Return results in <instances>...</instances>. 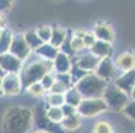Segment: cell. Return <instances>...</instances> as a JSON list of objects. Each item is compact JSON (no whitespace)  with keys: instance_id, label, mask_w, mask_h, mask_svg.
Instances as JSON below:
<instances>
[{"instance_id":"cell-10","label":"cell","mask_w":135,"mask_h":133,"mask_svg":"<svg viewBox=\"0 0 135 133\" xmlns=\"http://www.w3.org/2000/svg\"><path fill=\"white\" fill-rule=\"evenodd\" d=\"M22 67L23 61L16 59L9 52L0 55V68L3 69L4 73H19L22 71Z\"/></svg>"},{"instance_id":"cell-22","label":"cell","mask_w":135,"mask_h":133,"mask_svg":"<svg viewBox=\"0 0 135 133\" xmlns=\"http://www.w3.org/2000/svg\"><path fill=\"white\" fill-rule=\"evenodd\" d=\"M13 33L8 29V28H3L2 35H0V55L7 53L9 51V45L12 41Z\"/></svg>"},{"instance_id":"cell-42","label":"cell","mask_w":135,"mask_h":133,"mask_svg":"<svg viewBox=\"0 0 135 133\" xmlns=\"http://www.w3.org/2000/svg\"><path fill=\"white\" fill-rule=\"evenodd\" d=\"M3 76H4V72H3V69H2V68H0V79H2Z\"/></svg>"},{"instance_id":"cell-32","label":"cell","mask_w":135,"mask_h":133,"mask_svg":"<svg viewBox=\"0 0 135 133\" xmlns=\"http://www.w3.org/2000/svg\"><path fill=\"white\" fill-rule=\"evenodd\" d=\"M54 81H55V75H52V72H50V73H46L43 77H42L40 84L43 85V88L46 91H50V88L52 87Z\"/></svg>"},{"instance_id":"cell-41","label":"cell","mask_w":135,"mask_h":133,"mask_svg":"<svg viewBox=\"0 0 135 133\" xmlns=\"http://www.w3.org/2000/svg\"><path fill=\"white\" fill-rule=\"evenodd\" d=\"M30 133H47V132H43V130H33V132H30Z\"/></svg>"},{"instance_id":"cell-36","label":"cell","mask_w":135,"mask_h":133,"mask_svg":"<svg viewBox=\"0 0 135 133\" xmlns=\"http://www.w3.org/2000/svg\"><path fill=\"white\" fill-rule=\"evenodd\" d=\"M96 41V37L94 36V33H88L86 32L84 37H83V43H84V47L86 48H91L94 45V43Z\"/></svg>"},{"instance_id":"cell-1","label":"cell","mask_w":135,"mask_h":133,"mask_svg":"<svg viewBox=\"0 0 135 133\" xmlns=\"http://www.w3.org/2000/svg\"><path fill=\"white\" fill-rule=\"evenodd\" d=\"M32 129V109L11 107L3 119L4 133H30Z\"/></svg>"},{"instance_id":"cell-14","label":"cell","mask_w":135,"mask_h":133,"mask_svg":"<svg viewBox=\"0 0 135 133\" xmlns=\"http://www.w3.org/2000/svg\"><path fill=\"white\" fill-rule=\"evenodd\" d=\"M115 67L122 72H127L135 69V53L134 52H123L115 60Z\"/></svg>"},{"instance_id":"cell-24","label":"cell","mask_w":135,"mask_h":133,"mask_svg":"<svg viewBox=\"0 0 135 133\" xmlns=\"http://www.w3.org/2000/svg\"><path fill=\"white\" fill-rule=\"evenodd\" d=\"M64 104V96L60 93H48L46 97L47 107H62Z\"/></svg>"},{"instance_id":"cell-6","label":"cell","mask_w":135,"mask_h":133,"mask_svg":"<svg viewBox=\"0 0 135 133\" xmlns=\"http://www.w3.org/2000/svg\"><path fill=\"white\" fill-rule=\"evenodd\" d=\"M76 110H78V115L80 117H95L100 113H104L108 109L103 99L98 97V99H83L79 107L76 108Z\"/></svg>"},{"instance_id":"cell-15","label":"cell","mask_w":135,"mask_h":133,"mask_svg":"<svg viewBox=\"0 0 135 133\" xmlns=\"http://www.w3.org/2000/svg\"><path fill=\"white\" fill-rule=\"evenodd\" d=\"M71 67H72L71 57L62 52L57 53L56 57L52 60V69L55 71V73H68Z\"/></svg>"},{"instance_id":"cell-29","label":"cell","mask_w":135,"mask_h":133,"mask_svg":"<svg viewBox=\"0 0 135 133\" xmlns=\"http://www.w3.org/2000/svg\"><path fill=\"white\" fill-rule=\"evenodd\" d=\"M94 133H114V128L108 121H99L94 125Z\"/></svg>"},{"instance_id":"cell-34","label":"cell","mask_w":135,"mask_h":133,"mask_svg":"<svg viewBox=\"0 0 135 133\" xmlns=\"http://www.w3.org/2000/svg\"><path fill=\"white\" fill-rule=\"evenodd\" d=\"M67 91V88L62 84V83H59V81H54V84H52V87L50 88V93H60V94H64V92Z\"/></svg>"},{"instance_id":"cell-20","label":"cell","mask_w":135,"mask_h":133,"mask_svg":"<svg viewBox=\"0 0 135 133\" xmlns=\"http://www.w3.org/2000/svg\"><path fill=\"white\" fill-rule=\"evenodd\" d=\"M80 124H82V119L78 113H75L72 116L63 117V120L60 121V126L64 130H75L80 126Z\"/></svg>"},{"instance_id":"cell-27","label":"cell","mask_w":135,"mask_h":133,"mask_svg":"<svg viewBox=\"0 0 135 133\" xmlns=\"http://www.w3.org/2000/svg\"><path fill=\"white\" fill-rule=\"evenodd\" d=\"M59 52H62V53L70 56L71 59H72V56H75V52H74V49H72V47H71V32H70V31H67V37H66V40L63 41V44L60 45Z\"/></svg>"},{"instance_id":"cell-28","label":"cell","mask_w":135,"mask_h":133,"mask_svg":"<svg viewBox=\"0 0 135 133\" xmlns=\"http://www.w3.org/2000/svg\"><path fill=\"white\" fill-rule=\"evenodd\" d=\"M35 31H36L37 36H39L40 39H42V41H43V43H48V41H50L51 31H52V28H51L50 25H39Z\"/></svg>"},{"instance_id":"cell-23","label":"cell","mask_w":135,"mask_h":133,"mask_svg":"<svg viewBox=\"0 0 135 133\" xmlns=\"http://www.w3.org/2000/svg\"><path fill=\"white\" fill-rule=\"evenodd\" d=\"M46 116L48 117V120H51L55 124H60V121L64 117L60 107H47L46 108Z\"/></svg>"},{"instance_id":"cell-12","label":"cell","mask_w":135,"mask_h":133,"mask_svg":"<svg viewBox=\"0 0 135 133\" xmlns=\"http://www.w3.org/2000/svg\"><path fill=\"white\" fill-rule=\"evenodd\" d=\"M94 36L96 37V40H102V41H107V43H112L115 39V32L112 29V27L104 22H99L94 27Z\"/></svg>"},{"instance_id":"cell-35","label":"cell","mask_w":135,"mask_h":133,"mask_svg":"<svg viewBox=\"0 0 135 133\" xmlns=\"http://www.w3.org/2000/svg\"><path fill=\"white\" fill-rule=\"evenodd\" d=\"M60 108H62V112H63V116H64V117H67V116H72V115H75V113H78V110H76L75 107L68 105V104H63Z\"/></svg>"},{"instance_id":"cell-33","label":"cell","mask_w":135,"mask_h":133,"mask_svg":"<svg viewBox=\"0 0 135 133\" xmlns=\"http://www.w3.org/2000/svg\"><path fill=\"white\" fill-rule=\"evenodd\" d=\"M71 47L74 49V52H80L83 51L86 47H84V43H83V39H79V37H75V36H71Z\"/></svg>"},{"instance_id":"cell-5","label":"cell","mask_w":135,"mask_h":133,"mask_svg":"<svg viewBox=\"0 0 135 133\" xmlns=\"http://www.w3.org/2000/svg\"><path fill=\"white\" fill-rule=\"evenodd\" d=\"M32 126L36 130H43L47 133H64L60 124H55L46 116V108L42 104H36L32 109Z\"/></svg>"},{"instance_id":"cell-45","label":"cell","mask_w":135,"mask_h":133,"mask_svg":"<svg viewBox=\"0 0 135 133\" xmlns=\"http://www.w3.org/2000/svg\"><path fill=\"white\" fill-rule=\"evenodd\" d=\"M134 133H135V132H134Z\"/></svg>"},{"instance_id":"cell-39","label":"cell","mask_w":135,"mask_h":133,"mask_svg":"<svg viewBox=\"0 0 135 133\" xmlns=\"http://www.w3.org/2000/svg\"><path fill=\"white\" fill-rule=\"evenodd\" d=\"M130 99L131 100H135V85H134V88H132V91L130 93Z\"/></svg>"},{"instance_id":"cell-19","label":"cell","mask_w":135,"mask_h":133,"mask_svg":"<svg viewBox=\"0 0 135 133\" xmlns=\"http://www.w3.org/2000/svg\"><path fill=\"white\" fill-rule=\"evenodd\" d=\"M64 104H68V105H72L75 108H78L79 104L82 103L83 100V96L80 94V92L76 89L75 87H71L68 88L66 92H64Z\"/></svg>"},{"instance_id":"cell-7","label":"cell","mask_w":135,"mask_h":133,"mask_svg":"<svg viewBox=\"0 0 135 133\" xmlns=\"http://www.w3.org/2000/svg\"><path fill=\"white\" fill-rule=\"evenodd\" d=\"M119 69L115 67L114 61L110 59V57H106V59H100L98 65H96L94 73L100 77L102 80H104L106 83H114L115 80L118 79V72Z\"/></svg>"},{"instance_id":"cell-8","label":"cell","mask_w":135,"mask_h":133,"mask_svg":"<svg viewBox=\"0 0 135 133\" xmlns=\"http://www.w3.org/2000/svg\"><path fill=\"white\" fill-rule=\"evenodd\" d=\"M8 52L11 55H13L16 59L22 60V61H26L30 57V55H31L32 51L30 49L28 44L26 43L23 33H19V35H13Z\"/></svg>"},{"instance_id":"cell-4","label":"cell","mask_w":135,"mask_h":133,"mask_svg":"<svg viewBox=\"0 0 135 133\" xmlns=\"http://www.w3.org/2000/svg\"><path fill=\"white\" fill-rule=\"evenodd\" d=\"M102 99L107 105V109H111L114 112H122L126 104L130 101V96L123 91H120L114 83L107 84Z\"/></svg>"},{"instance_id":"cell-31","label":"cell","mask_w":135,"mask_h":133,"mask_svg":"<svg viewBox=\"0 0 135 133\" xmlns=\"http://www.w3.org/2000/svg\"><path fill=\"white\" fill-rule=\"evenodd\" d=\"M55 80L59 81V83H62L67 89L71 88V87H74L72 83H71V77H70L68 73H56V75H55Z\"/></svg>"},{"instance_id":"cell-18","label":"cell","mask_w":135,"mask_h":133,"mask_svg":"<svg viewBox=\"0 0 135 133\" xmlns=\"http://www.w3.org/2000/svg\"><path fill=\"white\" fill-rule=\"evenodd\" d=\"M67 37V31L62 27H54L52 31H51V37H50V44L55 48L59 49L60 45L63 44V41L66 40Z\"/></svg>"},{"instance_id":"cell-2","label":"cell","mask_w":135,"mask_h":133,"mask_svg":"<svg viewBox=\"0 0 135 133\" xmlns=\"http://www.w3.org/2000/svg\"><path fill=\"white\" fill-rule=\"evenodd\" d=\"M50 72H52V61H50V60L37 59L27 65H23L22 71L19 72L23 88H27L28 85H31L33 83L40 81L43 76Z\"/></svg>"},{"instance_id":"cell-30","label":"cell","mask_w":135,"mask_h":133,"mask_svg":"<svg viewBox=\"0 0 135 133\" xmlns=\"http://www.w3.org/2000/svg\"><path fill=\"white\" fill-rule=\"evenodd\" d=\"M122 112L124 113V115H126L130 120L135 121V100H131V99H130V101L126 104V107L123 108Z\"/></svg>"},{"instance_id":"cell-21","label":"cell","mask_w":135,"mask_h":133,"mask_svg":"<svg viewBox=\"0 0 135 133\" xmlns=\"http://www.w3.org/2000/svg\"><path fill=\"white\" fill-rule=\"evenodd\" d=\"M23 36H24V40H26V43L28 44V47H30L31 51H35L37 47H40V45L43 44L42 39L37 36V33H36L35 29L27 31L26 33H23Z\"/></svg>"},{"instance_id":"cell-17","label":"cell","mask_w":135,"mask_h":133,"mask_svg":"<svg viewBox=\"0 0 135 133\" xmlns=\"http://www.w3.org/2000/svg\"><path fill=\"white\" fill-rule=\"evenodd\" d=\"M33 52H35V55H36L39 59L52 61V60L56 57V55L59 53V49L55 48V47H52L50 43H43L40 47H37Z\"/></svg>"},{"instance_id":"cell-9","label":"cell","mask_w":135,"mask_h":133,"mask_svg":"<svg viewBox=\"0 0 135 133\" xmlns=\"http://www.w3.org/2000/svg\"><path fill=\"white\" fill-rule=\"evenodd\" d=\"M2 85L3 92L7 96H16L23 89L19 73H4V76L2 77Z\"/></svg>"},{"instance_id":"cell-43","label":"cell","mask_w":135,"mask_h":133,"mask_svg":"<svg viewBox=\"0 0 135 133\" xmlns=\"http://www.w3.org/2000/svg\"><path fill=\"white\" fill-rule=\"evenodd\" d=\"M2 31H3V28H0V35H2Z\"/></svg>"},{"instance_id":"cell-38","label":"cell","mask_w":135,"mask_h":133,"mask_svg":"<svg viewBox=\"0 0 135 133\" xmlns=\"http://www.w3.org/2000/svg\"><path fill=\"white\" fill-rule=\"evenodd\" d=\"M84 35H86V31H83V29H75V31H74V33H72V36L79 37V39H83Z\"/></svg>"},{"instance_id":"cell-16","label":"cell","mask_w":135,"mask_h":133,"mask_svg":"<svg viewBox=\"0 0 135 133\" xmlns=\"http://www.w3.org/2000/svg\"><path fill=\"white\" fill-rule=\"evenodd\" d=\"M90 52L98 59H106V57H110L112 53V45L111 43H107V41L96 40L94 45L90 48Z\"/></svg>"},{"instance_id":"cell-25","label":"cell","mask_w":135,"mask_h":133,"mask_svg":"<svg viewBox=\"0 0 135 133\" xmlns=\"http://www.w3.org/2000/svg\"><path fill=\"white\" fill-rule=\"evenodd\" d=\"M87 73H88V72H86V71L80 69L76 64H74V63H72V67H71V69H70V72H68L70 77H71V83H72V85H75V84L78 83L80 79H83Z\"/></svg>"},{"instance_id":"cell-44","label":"cell","mask_w":135,"mask_h":133,"mask_svg":"<svg viewBox=\"0 0 135 133\" xmlns=\"http://www.w3.org/2000/svg\"><path fill=\"white\" fill-rule=\"evenodd\" d=\"M55 2H60V0H55Z\"/></svg>"},{"instance_id":"cell-40","label":"cell","mask_w":135,"mask_h":133,"mask_svg":"<svg viewBox=\"0 0 135 133\" xmlns=\"http://www.w3.org/2000/svg\"><path fill=\"white\" fill-rule=\"evenodd\" d=\"M4 96V92H3V85H2V79H0V97Z\"/></svg>"},{"instance_id":"cell-13","label":"cell","mask_w":135,"mask_h":133,"mask_svg":"<svg viewBox=\"0 0 135 133\" xmlns=\"http://www.w3.org/2000/svg\"><path fill=\"white\" fill-rule=\"evenodd\" d=\"M100 59H98L96 56H94L91 52L88 53H84V55H79L78 57H76V60L74 61V64H76L80 69L86 71V72H94L96 65H98Z\"/></svg>"},{"instance_id":"cell-26","label":"cell","mask_w":135,"mask_h":133,"mask_svg":"<svg viewBox=\"0 0 135 133\" xmlns=\"http://www.w3.org/2000/svg\"><path fill=\"white\" fill-rule=\"evenodd\" d=\"M26 89H27V92L31 94V96H33V97H43L44 94H46V92H47V91L43 88V85L40 84V81L28 85Z\"/></svg>"},{"instance_id":"cell-3","label":"cell","mask_w":135,"mask_h":133,"mask_svg":"<svg viewBox=\"0 0 135 133\" xmlns=\"http://www.w3.org/2000/svg\"><path fill=\"white\" fill-rule=\"evenodd\" d=\"M107 84L108 83L98 77L94 72H90L83 79H80L74 87L80 92L83 99H98V97H102Z\"/></svg>"},{"instance_id":"cell-11","label":"cell","mask_w":135,"mask_h":133,"mask_svg":"<svg viewBox=\"0 0 135 133\" xmlns=\"http://www.w3.org/2000/svg\"><path fill=\"white\" fill-rule=\"evenodd\" d=\"M114 84L130 96V93L135 85V69H131V71H127V72H123L122 75H119L118 79L114 81Z\"/></svg>"},{"instance_id":"cell-37","label":"cell","mask_w":135,"mask_h":133,"mask_svg":"<svg viewBox=\"0 0 135 133\" xmlns=\"http://www.w3.org/2000/svg\"><path fill=\"white\" fill-rule=\"evenodd\" d=\"M15 0H0V13H7L12 4H13Z\"/></svg>"}]
</instances>
